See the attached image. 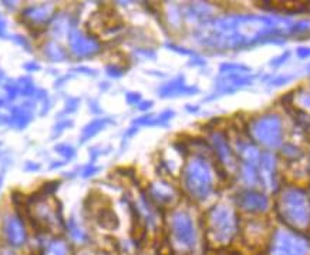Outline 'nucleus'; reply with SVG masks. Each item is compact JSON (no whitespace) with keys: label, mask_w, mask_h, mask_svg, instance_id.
Wrapping results in <instances>:
<instances>
[{"label":"nucleus","mask_w":310,"mask_h":255,"mask_svg":"<svg viewBox=\"0 0 310 255\" xmlns=\"http://www.w3.org/2000/svg\"><path fill=\"white\" fill-rule=\"evenodd\" d=\"M310 31V20L292 22L285 17L236 16L215 20L210 27L206 43L219 50H239L263 43H285L281 36Z\"/></svg>","instance_id":"f257e3e1"},{"label":"nucleus","mask_w":310,"mask_h":255,"mask_svg":"<svg viewBox=\"0 0 310 255\" xmlns=\"http://www.w3.org/2000/svg\"><path fill=\"white\" fill-rule=\"evenodd\" d=\"M278 214L293 230H306L310 226V197L302 188H286L278 200Z\"/></svg>","instance_id":"f03ea898"},{"label":"nucleus","mask_w":310,"mask_h":255,"mask_svg":"<svg viewBox=\"0 0 310 255\" xmlns=\"http://www.w3.org/2000/svg\"><path fill=\"white\" fill-rule=\"evenodd\" d=\"M252 139L266 148H278L283 140V124L281 117L276 114H266L253 120L249 125Z\"/></svg>","instance_id":"7ed1b4c3"},{"label":"nucleus","mask_w":310,"mask_h":255,"mask_svg":"<svg viewBox=\"0 0 310 255\" xmlns=\"http://www.w3.org/2000/svg\"><path fill=\"white\" fill-rule=\"evenodd\" d=\"M212 173L206 161L194 158L188 163L185 170V185L188 191L196 198H205L212 191Z\"/></svg>","instance_id":"20e7f679"},{"label":"nucleus","mask_w":310,"mask_h":255,"mask_svg":"<svg viewBox=\"0 0 310 255\" xmlns=\"http://www.w3.org/2000/svg\"><path fill=\"white\" fill-rule=\"evenodd\" d=\"M309 251L307 238L290 230H278L269 247V255H307Z\"/></svg>","instance_id":"39448f33"},{"label":"nucleus","mask_w":310,"mask_h":255,"mask_svg":"<svg viewBox=\"0 0 310 255\" xmlns=\"http://www.w3.org/2000/svg\"><path fill=\"white\" fill-rule=\"evenodd\" d=\"M210 233L218 242H228L236 233V217L228 205H217L210 212Z\"/></svg>","instance_id":"423d86ee"},{"label":"nucleus","mask_w":310,"mask_h":255,"mask_svg":"<svg viewBox=\"0 0 310 255\" xmlns=\"http://www.w3.org/2000/svg\"><path fill=\"white\" fill-rule=\"evenodd\" d=\"M171 230L175 241L184 249H192L196 242L194 222L187 212H177L174 214L171 221Z\"/></svg>","instance_id":"0eeeda50"},{"label":"nucleus","mask_w":310,"mask_h":255,"mask_svg":"<svg viewBox=\"0 0 310 255\" xmlns=\"http://www.w3.org/2000/svg\"><path fill=\"white\" fill-rule=\"evenodd\" d=\"M253 79L255 77L248 73H224L219 80V84L217 86V94L215 95L232 94L242 87L249 86Z\"/></svg>","instance_id":"6e6552de"},{"label":"nucleus","mask_w":310,"mask_h":255,"mask_svg":"<svg viewBox=\"0 0 310 255\" xmlns=\"http://www.w3.org/2000/svg\"><path fill=\"white\" fill-rule=\"evenodd\" d=\"M236 201H238L239 207L248 212H262L267 210L269 207L266 196L258 191H252V189L240 193Z\"/></svg>","instance_id":"1a4fd4ad"},{"label":"nucleus","mask_w":310,"mask_h":255,"mask_svg":"<svg viewBox=\"0 0 310 255\" xmlns=\"http://www.w3.org/2000/svg\"><path fill=\"white\" fill-rule=\"evenodd\" d=\"M259 181L266 185V188L274 191L276 189V163L272 154H262L258 164Z\"/></svg>","instance_id":"9d476101"},{"label":"nucleus","mask_w":310,"mask_h":255,"mask_svg":"<svg viewBox=\"0 0 310 255\" xmlns=\"http://www.w3.org/2000/svg\"><path fill=\"white\" fill-rule=\"evenodd\" d=\"M238 151L240 158L244 160V164L246 166H252V167H258L260 160V155L258 147L252 144V143H242L238 146Z\"/></svg>","instance_id":"9b49d317"},{"label":"nucleus","mask_w":310,"mask_h":255,"mask_svg":"<svg viewBox=\"0 0 310 255\" xmlns=\"http://www.w3.org/2000/svg\"><path fill=\"white\" fill-rule=\"evenodd\" d=\"M212 143H214V148L217 151L219 160L222 161L224 164L229 166V164H233V155H232L231 148H229V144L228 141L225 140V137L222 134H215L212 137Z\"/></svg>","instance_id":"f8f14e48"},{"label":"nucleus","mask_w":310,"mask_h":255,"mask_svg":"<svg viewBox=\"0 0 310 255\" xmlns=\"http://www.w3.org/2000/svg\"><path fill=\"white\" fill-rule=\"evenodd\" d=\"M8 237L9 241L15 245H22L23 242L26 241V233L23 230L22 224L17 219H12L9 221L8 224Z\"/></svg>","instance_id":"ddd939ff"},{"label":"nucleus","mask_w":310,"mask_h":255,"mask_svg":"<svg viewBox=\"0 0 310 255\" xmlns=\"http://www.w3.org/2000/svg\"><path fill=\"white\" fill-rule=\"evenodd\" d=\"M221 72L224 73H249L251 67L245 65H236V63H225L221 66Z\"/></svg>","instance_id":"4468645a"},{"label":"nucleus","mask_w":310,"mask_h":255,"mask_svg":"<svg viewBox=\"0 0 310 255\" xmlns=\"http://www.w3.org/2000/svg\"><path fill=\"white\" fill-rule=\"evenodd\" d=\"M47 255H67V245L61 241H53L47 248Z\"/></svg>","instance_id":"2eb2a0df"},{"label":"nucleus","mask_w":310,"mask_h":255,"mask_svg":"<svg viewBox=\"0 0 310 255\" xmlns=\"http://www.w3.org/2000/svg\"><path fill=\"white\" fill-rule=\"evenodd\" d=\"M295 79V76H288V74H279V76H276V77H272L270 80H269V86L270 87H282V86H285V84H288V83H290V81Z\"/></svg>","instance_id":"dca6fc26"},{"label":"nucleus","mask_w":310,"mask_h":255,"mask_svg":"<svg viewBox=\"0 0 310 255\" xmlns=\"http://www.w3.org/2000/svg\"><path fill=\"white\" fill-rule=\"evenodd\" d=\"M282 153H283L285 157H288L290 160H296V158H299L302 155V151L295 144H285V146L282 147Z\"/></svg>","instance_id":"f3484780"},{"label":"nucleus","mask_w":310,"mask_h":255,"mask_svg":"<svg viewBox=\"0 0 310 255\" xmlns=\"http://www.w3.org/2000/svg\"><path fill=\"white\" fill-rule=\"evenodd\" d=\"M290 57V51H283L281 56L274 57L273 60H270V66L272 67H279L282 66L283 63H286Z\"/></svg>","instance_id":"a211bd4d"},{"label":"nucleus","mask_w":310,"mask_h":255,"mask_svg":"<svg viewBox=\"0 0 310 255\" xmlns=\"http://www.w3.org/2000/svg\"><path fill=\"white\" fill-rule=\"evenodd\" d=\"M297 57L299 58H309L310 57V47L309 46H300L297 47Z\"/></svg>","instance_id":"6ab92c4d"},{"label":"nucleus","mask_w":310,"mask_h":255,"mask_svg":"<svg viewBox=\"0 0 310 255\" xmlns=\"http://www.w3.org/2000/svg\"><path fill=\"white\" fill-rule=\"evenodd\" d=\"M299 102L302 104L303 107L306 109H310V93L309 91H303L300 97H299Z\"/></svg>","instance_id":"aec40b11"},{"label":"nucleus","mask_w":310,"mask_h":255,"mask_svg":"<svg viewBox=\"0 0 310 255\" xmlns=\"http://www.w3.org/2000/svg\"><path fill=\"white\" fill-rule=\"evenodd\" d=\"M306 70H307V72H310V65L307 67H306Z\"/></svg>","instance_id":"412c9836"}]
</instances>
